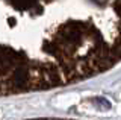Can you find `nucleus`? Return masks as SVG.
<instances>
[{"label":"nucleus","mask_w":121,"mask_h":120,"mask_svg":"<svg viewBox=\"0 0 121 120\" xmlns=\"http://www.w3.org/2000/svg\"><path fill=\"white\" fill-rule=\"evenodd\" d=\"M121 62V0H0V97L47 91Z\"/></svg>","instance_id":"nucleus-1"},{"label":"nucleus","mask_w":121,"mask_h":120,"mask_svg":"<svg viewBox=\"0 0 121 120\" xmlns=\"http://www.w3.org/2000/svg\"><path fill=\"white\" fill-rule=\"evenodd\" d=\"M29 120H73V119H56V117H45V119H29Z\"/></svg>","instance_id":"nucleus-2"}]
</instances>
